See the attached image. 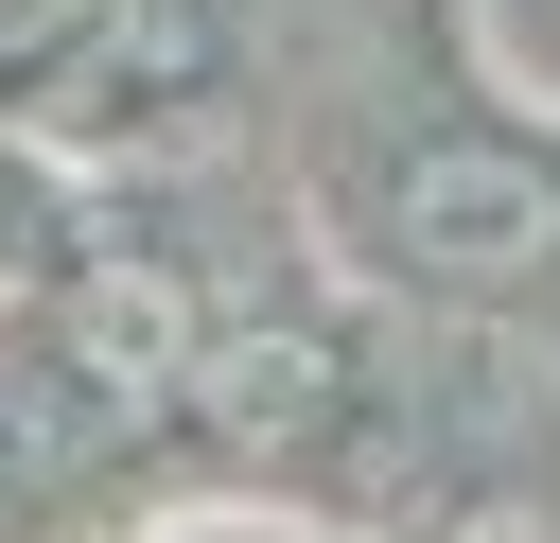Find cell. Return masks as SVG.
Wrapping results in <instances>:
<instances>
[{"label": "cell", "instance_id": "cell-1", "mask_svg": "<svg viewBox=\"0 0 560 543\" xmlns=\"http://www.w3.org/2000/svg\"><path fill=\"white\" fill-rule=\"evenodd\" d=\"M52 35H70V0H0V70H18V53H52Z\"/></svg>", "mask_w": 560, "mask_h": 543}]
</instances>
